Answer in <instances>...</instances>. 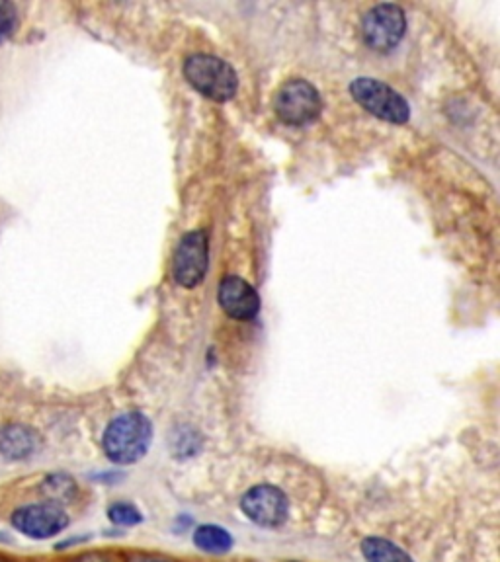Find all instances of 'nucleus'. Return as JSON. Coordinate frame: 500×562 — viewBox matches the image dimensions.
I'll use <instances>...</instances> for the list:
<instances>
[{
    "mask_svg": "<svg viewBox=\"0 0 500 562\" xmlns=\"http://www.w3.org/2000/svg\"><path fill=\"white\" fill-rule=\"evenodd\" d=\"M153 442V424L141 412L114 418L102 438L106 457L116 465H131L143 459Z\"/></svg>",
    "mask_w": 500,
    "mask_h": 562,
    "instance_id": "f257e3e1",
    "label": "nucleus"
},
{
    "mask_svg": "<svg viewBox=\"0 0 500 562\" xmlns=\"http://www.w3.org/2000/svg\"><path fill=\"white\" fill-rule=\"evenodd\" d=\"M184 77L200 94L215 102H229L239 88L235 69L227 61L208 53L190 55L184 63Z\"/></svg>",
    "mask_w": 500,
    "mask_h": 562,
    "instance_id": "f03ea898",
    "label": "nucleus"
},
{
    "mask_svg": "<svg viewBox=\"0 0 500 562\" xmlns=\"http://www.w3.org/2000/svg\"><path fill=\"white\" fill-rule=\"evenodd\" d=\"M352 98L379 120L407 123L411 118L409 102L391 86L375 79H356L350 84Z\"/></svg>",
    "mask_w": 500,
    "mask_h": 562,
    "instance_id": "7ed1b4c3",
    "label": "nucleus"
},
{
    "mask_svg": "<svg viewBox=\"0 0 500 562\" xmlns=\"http://www.w3.org/2000/svg\"><path fill=\"white\" fill-rule=\"evenodd\" d=\"M274 110L284 123L301 127L313 123L321 116L323 100L311 82L292 79L282 84L280 90L276 92Z\"/></svg>",
    "mask_w": 500,
    "mask_h": 562,
    "instance_id": "20e7f679",
    "label": "nucleus"
},
{
    "mask_svg": "<svg viewBox=\"0 0 500 562\" xmlns=\"http://www.w3.org/2000/svg\"><path fill=\"white\" fill-rule=\"evenodd\" d=\"M407 32V18L401 6L397 4H377L362 20L364 41L377 51H393Z\"/></svg>",
    "mask_w": 500,
    "mask_h": 562,
    "instance_id": "39448f33",
    "label": "nucleus"
},
{
    "mask_svg": "<svg viewBox=\"0 0 500 562\" xmlns=\"http://www.w3.org/2000/svg\"><path fill=\"white\" fill-rule=\"evenodd\" d=\"M10 523L28 539L47 541L65 531L71 520L61 506L51 502H36L16 508L10 516Z\"/></svg>",
    "mask_w": 500,
    "mask_h": 562,
    "instance_id": "423d86ee",
    "label": "nucleus"
},
{
    "mask_svg": "<svg viewBox=\"0 0 500 562\" xmlns=\"http://www.w3.org/2000/svg\"><path fill=\"white\" fill-rule=\"evenodd\" d=\"M241 510L250 522L276 529L290 518V500L282 488L274 484H258L243 496Z\"/></svg>",
    "mask_w": 500,
    "mask_h": 562,
    "instance_id": "0eeeda50",
    "label": "nucleus"
},
{
    "mask_svg": "<svg viewBox=\"0 0 500 562\" xmlns=\"http://www.w3.org/2000/svg\"><path fill=\"white\" fill-rule=\"evenodd\" d=\"M209 242L206 233L194 231L178 242L172 262L174 280L182 287H198L208 272Z\"/></svg>",
    "mask_w": 500,
    "mask_h": 562,
    "instance_id": "6e6552de",
    "label": "nucleus"
},
{
    "mask_svg": "<svg viewBox=\"0 0 500 562\" xmlns=\"http://www.w3.org/2000/svg\"><path fill=\"white\" fill-rule=\"evenodd\" d=\"M217 301L221 309L235 321H250L260 311L258 291L249 281L237 276H227L217 287Z\"/></svg>",
    "mask_w": 500,
    "mask_h": 562,
    "instance_id": "1a4fd4ad",
    "label": "nucleus"
},
{
    "mask_svg": "<svg viewBox=\"0 0 500 562\" xmlns=\"http://www.w3.org/2000/svg\"><path fill=\"white\" fill-rule=\"evenodd\" d=\"M38 449V434L22 424H10L0 430V453L8 459H26Z\"/></svg>",
    "mask_w": 500,
    "mask_h": 562,
    "instance_id": "9d476101",
    "label": "nucleus"
},
{
    "mask_svg": "<svg viewBox=\"0 0 500 562\" xmlns=\"http://www.w3.org/2000/svg\"><path fill=\"white\" fill-rule=\"evenodd\" d=\"M194 545L204 553L225 555L233 549V537L225 527L208 523V525H200L194 531Z\"/></svg>",
    "mask_w": 500,
    "mask_h": 562,
    "instance_id": "9b49d317",
    "label": "nucleus"
},
{
    "mask_svg": "<svg viewBox=\"0 0 500 562\" xmlns=\"http://www.w3.org/2000/svg\"><path fill=\"white\" fill-rule=\"evenodd\" d=\"M45 502H51L55 506H63L73 502L79 496V486L73 477L65 473H55L45 477L40 486Z\"/></svg>",
    "mask_w": 500,
    "mask_h": 562,
    "instance_id": "f8f14e48",
    "label": "nucleus"
},
{
    "mask_svg": "<svg viewBox=\"0 0 500 562\" xmlns=\"http://www.w3.org/2000/svg\"><path fill=\"white\" fill-rule=\"evenodd\" d=\"M362 555L368 562H415L407 551L383 537H366L362 541Z\"/></svg>",
    "mask_w": 500,
    "mask_h": 562,
    "instance_id": "ddd939ff",
    "label": "nucleus"
},
{
    "mask_svg": "<svg viewBox=\"0 0 500 562\" xmlns=\"http://www.w3.org/2000/svg\"><path fill=\"white\" fill-rule=\"evenodd\" d=\"M108 518L110 522L116 523V525H124V527H131V525H139L143 522V516L141 512L129 504V502H116L108 508Z\"/></svg>",
    "mask_w": 500,
    "mask_h": 562,
    "instance_id": "4468645a",
    "label": "nucleus"
},
{
    "mask_svg": "<svg viewBox=\"0 0 500 562\" xmlns=\"http://www.w3.org/2000/svg\"><path fill=\"white\" fill-rule=\"evenodd\" d=\"M16 24H18V14L14 4L0 0V43L14 34Z\"/></svg>",
    "mask_w": 500,
    "mask_h": 562,
    "instance_id": "2eb2a0df",
    "label": "nucleus"
},
{
    "mask_svg": "<svg viewBox=\"0 0 500 562\" xmlns=\"http://www.w3.org/2000/svg\"><path fill=\"white\" fill-rule=\"evenodd\" d=\"M131 562H180L174 561V559H168V557H163V555H137L133 557Z\"/></svg>",
    "mask_w": 500,
    "mask_h": 562,
    "instance_id": "dca6fc26",
    "label": "nucleus"
},
{
    "mask_svg": "<svg viewBox=\"0 0 500 562\" xmlns=\"http://www.w3.org/2000/svg\"><path fill=\"white\" fill-rule=\"evenodd\" d=\"M77 562H110L108 559H104V557H100V555H86L83 559H79Z\"/></svg>",
    "mask_w": 500,
    "mask_h": 562,
    "instance_id": "f3484780",
    "label": "nucleus"
},
{
    "mask_svg": "<svg viewBox=\"0 0 500 562\" xmlns=\"http://www.w3.org/2000/svg\"><path fill=\"white\" fill-rule=\"evenodd\" d=\"M0 562H8V561H6V559H2V557H0Z\"/></svg>",
    "mask_w": 500,
    "mask_h": 562,
    "instance_id": "a211bd4d",
    "label": "nucleus"
}]
</instances>
